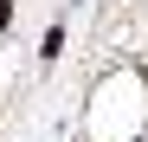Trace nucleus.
<instances>
[{"mask_svg": "<svg viewBox=\"0 0 148 142\" xmlns=\"http://www.w3.org/2000/svg\"><path fill=\"white\" fill-rule=\"evenodd\" d=\"M7 19H13V0H0V26H7Z\"/></svg>", "mask_w": 148, "mask_h": 142, "instance_id": "f257e3e1", "label": "nucleus"}]
</instances>
